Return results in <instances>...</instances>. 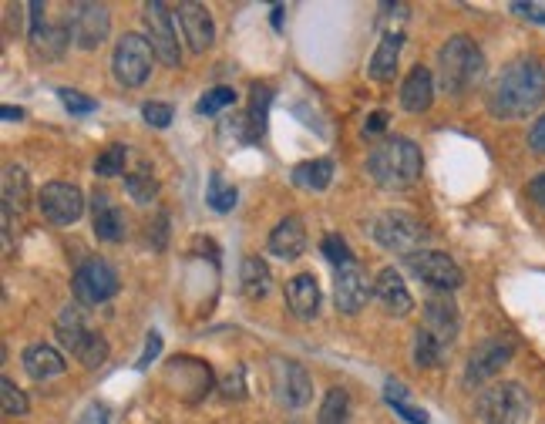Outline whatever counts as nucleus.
Returning a JSON list of instances; mask_svg holds the SVG:
<instances>
[{
  "label": "nucleus",
  "instance_id": "nucleus-1",
  "mask_svg": "<svg viewBox=\"0 0 545 424\" xmlns=\"http://www.w3.org/2000/svg\"><path fill=\"white\" fill-rule=\"evenodd\" d=\"M545 101V64L519 58L492 81L488 108L495 118H529Z\"/></svg>",
  "mask_w": 545,
  "mask_h": 424
},
{
  "label": "nucleus",
  "instance_id": "nucleus-2",
  "mask_svg": "<svg viewBox=\"0 0 545 424\" xmlns=\"http://www.w3.org/2000/svg\"><path fill=\"white\" fill-rule=\"evenodd\" d=\"M421 169H424L421 149L411 138H401V135L384 138V142L367 155V172H371V179L387 192L411 189L414 182L421 179Z\"/></svg>",
  "mask_w": 545,
  "mask_h": 424
},
{
  "label": "nucleus",
  "instance_id": "nucleus-3",
  "mask_svg": "<svg viewBox=\"0 0 545 424\" xmlns=\"http://www.w3.org/2000/svg\"><path fill=\"white\" fill-rule=\"evenodd\" d=\"M438 71H441V88L448 95H461V91L475 88L485 75V54L468 34H455L438 54Z\"/></svg>",
  "mask_w": 545,
  "mask_h": 424
},
{
  "label": "nucleus",
  "instance_id": "nucleus-4",
  "mask_svg": "<svg viewBox=\"0 0 545 424\" xmlns=\"http://www.w3.org/2000/svg\"><path fill=\"white\" fill-rule=\"evenodd\" d=\"M478 414L485 424H529L532 418V398L522 384L502 381L495 387H488L478 401Z\"/></svg>",
  "mask_w": 545,
  "mask_h": 424
},
{
  "label": "nucleus",
  "instance_id": "nucleus-5",
  "mask_svg": "<svg viewBox=\"0 0 545 424\" xmlns=\"http://www.w3.org/2000/svg\"><path fill=\"white\" fill-rule=\"evenodd\" d=\"M371 236L387 253L414 256L424 250L428 229H424L414 216H408V212H381V216L371 223Z\"/></svg>",
  "mask_w": 545,
  "mask_h": 424
},
{
  "label": "nucleus",
  "instance_id": "nucleus-6",
  "mask_svg": "<svg viewBox=\"0 0 545 424\" xmlns=\"http://www.w3.org/2000/svg\"><path fill=\"white\" fill-rule=\"evenodd\" d=\"M152 58H155V51L142 34H125V38L115 44V54H112L115 81L122 88L145 85L152 75Z\"/></svg>",
  "mask_w": 545,
  "mask_h": 424
},
{
  "label": "nucleus",
  "instance_id": "nucleus-7",
  "mask_svg": "<svg viewBox=\"0 0 545 424\" xmlns=\"http://www.w3.org/2000/svg\"><path fill=\"white\" fill-rule=\"evenodd\" d=\"M145 41L152 44L155 58H159L165 68H179L182 51H179V34H175V17L169 14V7L162 0H152L145 4Z\"/></svg>",
  "mask_w": 545,
  "mask_h": 424
},
{
  "label": "nucleus",
  "instance_id": "nucleus-8",
  "mask_svg": "<svg viewBox=\"0 0 545 424\" xmlns=\"http://www.w3.org/2000/svg\"><path fill=\"white\" fill-rule=\"evenodd\" d=\"M404 266H408L421 283H428V287H434L438 293H455L458 287H465V273H461V266L451 260L448 253L421 250L414 256H404Z\"/></svg>",
  "mask_w": 545,
  "mask_h": 424
},
{
  "label": "nucleus",
  "instance_id": "nucleus-9",
  "mask_svg": "<svg viewBox=\"0 0 545 424\" xmlns=\"http://www.w3.org/2000/svg\"><path fill=\"white\" fill-rule=\"evenodd\" d=\"M71 290H75V300L85 303V307H98V303L112 300L118 293V273L112 270V263L91 256L75 270V280H71Z\"/></svg>",
  "mask_w": 545,
  "mask_h": 424
},
{
  "label": "nucleus",
  "instance_id": "nucleus-10",
  "mask_svg": "<svg viewBox=\"0 0 545 424\" xmlns=\"http://www.w3.org/2000/svg\"><path fill=\"white\" fill-rule=\"evenodd\" d=\"M68 31H71V41L78 44L81 51H95L98 44L108 41V31H112V17H108V7L105 4H71L68 11Z\"/></svg>",
  "mask_w": 545,
  "mask_h": 424
},
{
  "label": "nucleus",
  "instance_id": "nucleus-11",
  "mask_svg": "<svg viewBox=\"0 0 545 424\" xmlns=\"http://www.w3.org/2000/svg\"><path fill=\"white\" fill-rule=\"evenodd\" d=\"M38 209L48 223L71 226L78 223L81 212H85V196H81V189L71 186V182H48V186L38 192Z\"/></svg>",
  "mask_w": 545,
  "mask_h": 424
},
{
  "label": "nucleus",
  "instance_id": "nucleus-12",
  "mask_svg": "<svg viewBox=\"0 0 545 424\" xmlns=\"http://www.w3.org/2000/svg\"><path fill=\"white\" fill-rule=\"evenodd\" d=\"M512 354H515L512 340H505V337H488V340H482V344L471 350V357H468L465 384L468 387L485 384L488 377H495L508 361H512Z\"/></svg>",
  "mask_w": 545,
  "mask_h": 424
},
{
  "label": "nucleus",
  "instance_id": "nucleus-13",
  "mask_svg": "<svg viewBox=\"0 0 545 424\" xmlns=\"http://www.w3.org/2000/svg\"><path fill=\"white\" fill-rule=\"evenodd\" d=\"M273 391L280 404L286 408H303L313 398V381L307 374V367L297 361H276L273 367Z\"/></svg>",
  "mask_w": 545,
  "mask_h": 424
},
{
  "label": "nucleus",
  "instance_id": "nucleus-14",
  "mask_svg": "<svg viewBox=\"0 0 545 424\" xmlns=\"http://www.w3.org/2000/svg\"><path fill=\"white\" fill-rule=\"evenodd\" d=\"M175 21L182 27V38H186L189 51H209L212 41H216V24H212V14L206 11L196 0H186V4H179V11H175Z\"/></svg>",
  "mask_w": 545,
  "mask_h": 424
},
{
  "label": "nucleus",
  "instance_id": "nucleus-15",
  "mask_svg": "<svg viewBox=\"0 0 545 424\" xmlns=\"http://www.w3.org/2000/svg\"><path fill=\"white\" fill-rule=\"evenodd\" d=\"M31 44H34V51L41 54V58H61L64 51H68V44H71V31H68V24L64 27H51L48 21H44V4L41 0H34L31 7Z\"/></svg>",
  "mask_w": 545,
  "mask_h": 424
},
{
  "label": "nucleus",
  "instance_id": "nucleus-16",
  "mask_svg": "<svg viewBox=\"0 0 545 424\" xmlns=\"http://www.w3.org/2000/svg\"><path fill=\"white\" fill-rule=\"evenodd\" d=\"M458 327V307L451 303L448 293H434V297L424 300V330L441 347H451V340L458 337Z\"/></svg>",
  "mask_w": 545,
  "mask_h": 424
},
{
  "label": "nucleus",
  "instance_id": "nucleus-17",
  "mask_svg": "<svg viewBox=\"0 0 545 424\" xmlns=\"http://www.w3.org/2000/svg\"><path fill=\"white\" fill-rule=\"evenodd\" d=\"M374 297V283L367 280L357 266H347V270H337L334 280V300L340 313H360L367 307V300Z\"/></svg>",
  "mask_w": 545,
  "mask_h": 424
},
{
  "label": "nucleus",
  "instance_id": "nucleus-18",
  "mask_svg": "<svg viewBox=\"0 0 545 424\" xmlns=\"http://www.w3.org/2000/svg\"><path fill=\"white\" fill-rule=\"evenodd\" d=\"M58 340L71 357H78L85 367H101L108 361V344L101 334H91L88 327H58Z\"/></svg>",
  "mask_w": 545,
  "mask_h": 424
},
{
  "label": "nucleus",
  "instance_id": "nucleus-19",
  "mask_svg": "<svg viewBox=\"0 0 545 424\" xmlns=\"http://www.w3.org/2000/svg\"><path fill=\"white\" fill-rule=\"evenodd\" d=\"M374 297L381 300V307L391 313V317H408V313L414 310V297L408 293V287H404L401 273H397L394 266H387V270L377 273Z\"/></svg>",
  "mask_w": 545,
  "mask_h": 424
},
{
  "label": "nucleus",
  "instance_id": "nucleus-20",
  "mask_svg": "<svg viewBox=\"0 0 545 424\" xmlns=\"http://www.w3.org/2000/svg\"><path fill=\"white\" fill-rule=\"evenodd\" d=\"M303 250H307V226H303L300 216H286L283 223H276L270 233V253L280 256V260H300Z\"/></svg>",
  "mask_w": 545,
  "mask_h": 424
},
{
  "label": "nucleus",
  "instance_id": "nucleus-21",
  "mask_svg": "<svg viewBox=\"0 0 545 424\" xmlns=\"http://www.w3.org/2000/svg\"><path fill=\"white\" fill-rule=\"evenodd\" d=\"M91 226H95L98 239H105V243H122L125 229H128L125 212L108 196H98V192H95V199H91Z\"/></svg>",
  "mask_w": 545,
  "mask_h": 424
},
{
  "label": "nucleus",
  "instance_id": "nucleus-22",
  "mask_svg": "<svg viewBox=\"0 0 545 424\" xmlns=\"http://www.w3.org/2000/svg\"><path fill=\"white\" fill-rule=\"evenodd\" d=\"M431 101H434V75L424 64H418V68H411V75L404 78L401 85V108L411 115H421L431 108Z\"/></svg>",
  "mask_w": 545,
  "mask_h": 424
},
{
  "label": "nucleus",
  "instance_id": "nucleus-23",
  "mask_svg": "<svg viewBox=\"0 0 545 424\" xmlns=\"http://www.w3.org/2000/svg\"><path fill=\"white\" fill-rule=\"evenodd\" d=\"M286 307H290L297 317L310 320L317 317L320 310V287H317V276L313 273H300L286 283Z\"/></svg>",
  "mask_w": 545,
  "mask_h": 424
},
{
  "label": "nucleus",
  "instance_id": "nucleus-24",
  "mask_svg": "<svg viewBox=\"0 0 545 424\" xmlns=\"http://www.w3.org/2000/svg\"><path fill=\"white\" fill-rule=\"evenodd\" d=\"M64 357L54 350L51 344H31L24 350V371L34 377V381H48V377H61L64 374Z\"/></svg>",
  "mask_w": 545,
  "mask_h": 424
},
{
  "label": "nucleus",
  "instance_id": "nucleus-25",
  "mask_svg": "<svg viewBox=\"0 0 545 424\" xmlns=\"http://www.w3.org/2000/svg\"><path fill=\"white\" fill-rule=\"evenodd\" d=\"M239 287H243L249 300H263L273 287L270 266H266L260 256H246L243 266H239Z\"/></svg>",
  "mask_w": 545,
  "mask_h": 424
},
{
  "label": "nucleus",
  "instance_id": "nucleus-26",
  "mask_svg": "<svg viewBox=\"0 0 545 424\" xmlns=\"http://www.w3.org/2000/svg\"><path fill=\"white\" fill-rule=\"evenodd\" d=\"M249 115L243 122H236V132L246 125V142H256L266 132V112H270V101H273V88L270 85H253V95H249Z\"/></svg>",
  "mask_w": 545,
  "mask_h": 424
},
{
  "label": "nucleus",
  "instance_id": "nucleus-27",
  "mask_svg": "<svg viewBox=\"0 0 545 424\" xmlns=\"http://www.w3.org/2000/svg\"><path fill=\"white\" fill-rule=\"evenodd\" d=\"M401 34H384L371 58V78L374 81H391L397 75V61H401Z\"/></svg>",
  "mask_w": 545,
  "mask_h": 424
},
{
  "label": "nucleus",
  "instance_id": "nucleus-28",
  "mask_svg": "<svg viewBox=\"0 0 545 424\" xmlns=\"http://www.w3.org/2000/svg\"><path fill=\"white\" fill-rule=\"evenodd\" d=\"M334 182V162L330 159H313V162H300L293 169V186L307 189V192H323Z\"/></svg>",
  "mask_w": 545,
  "mask_h": 424
},
{
  "label": "nucleus",
  "instance_id": "nucleus-29",
  "mask_svg": "<svg viewBox=\"0 0 545 424\" xmlns=\"http://www.w3.org/2000/svg\"><path fill=\"white\" fill-rule=\"evenodd\" d=\"M31 199V182L21 165H7L4 169V209H24Z\"/></svg>",
  "mask_w": 545,
  "mask_h": 424
},
{
  "label": "nucleus",
  "instance_id": "nucleus-30",
  "mask_svg": "<svg viewBox=\"0 0 545 424\" xmlns=\"http://www.w3.org/2000/svg\"><path fill=\"white\" fill-rule=\"evenodd\" d=\"M347 414H350L347 391L344 387H330V391L323 394V404L317 411V424H347Z\"/></svg>",
  "mask_w": 545,
  "mask_h": 424
},
{
  "label": "nucleus",
  "instance_id": "nucleus-31",
  "mask_svg": "<svg viewBox=\"0 0 545 424\" xmlns=\"http://www.w3.org/2000/svg\"><path fill=\"white\" fill-rule=\"evenodd\" d=\"M236 199H239V192L236 186H229V182L223 179V175H209V186H206V202L216 212H229L236 206Z\"/></svg>",
  "mask_w": 545,
  "mask_h": 424
},
{
  "label": "nucleus",
  "instance_id": "nucleus-32",
  "mask_svg": "<svg viewBox=\"0 0 545 424\" xmlns=\"http://www.w3.org/2000/svg\"><path fill=\"white\" fill-rule=\"evenodd\" d=\"M125 189L135 202H152L159 196V182H155V175L149 172V165H142L138 172L125 175Z\"/></svg>",
  "mask_w": 545,
  "mask_h": 424
},
{
  "label": "nucleus",
  "instance_id": "nucleus-33",
  "mask_svg": "<svg viewBox=\"0 0 545 424\" xmlns=\"http://www.w3.org/2000/svg\"><path fill=\"white\" fill-rule=\"evenodd\" d=\"M441 357H445V347H441L438 340H434L428 330L421 327L418 334H414V364H418V367H438Z\"/></svg>",
  "mask_w": 545,
  "mask_h": 424
},
{
  "label": "nucleus",
  "instance_id": "nucleus-34",
  "mask_svg": "<svg viewBox=\"0 0 545 424\" xmlns=\"http://www.w3.org/2000/svg\"><path fill=\"white\" fill-rule=\"evenodd\" d=\"M320 253H323V260H330V263L337 266V270H347V266H354V253H350L347 239L340 236V233H327V236H323Z\"/></svg>",
  "mask_w": 545,
  "mask_h": 424
},
{
  "label": "nucleus",
  "instance_id": "nucleus-35",
  "mask_svg": "<svg viewBox=\"0 0 545 424\" xmlns=\"http://www.w3.org/2000/svg\"><path fill=\"white\" fill-rule=\"evenodd\" d=\"M125 162H128V149H125V145H108V149L98 155L95 172L101 175V179H112V175H122L125 172Z\"/></svg>",
  "mask_w": 545,
  "mask_h": 424
},
{
  "label": "nucleus",
  "instance_id": "nucleus-36",
  "mask_svg": "<svg viewBox=\"0 0 545 424\" xmlns=\"http://www.w3.org/2000/svg\"><path fill=\"white\" fill-rule=\"evenodd\" d=\"M236 101V91L233 88H226V85H219V88H212L202 95V101L196 105V112L199 115H216V112H223V108H229Z\"/></svg>",
  "mask_w": 545,
  "mask_h": 424
},
{
  "label": "nucleus",
  "instance_id": "nucleus-37",
  "mask_svg": "<svg viewBox=\"0 0 545 424\" xmlns=\"http://www.w3.org/2000/svg\"><path fill=\"white\" fill-rule=\"evenodd\" d=\"M0 404H4V414H27V398L24 391L14 381H0Z\"/></svg>",
  "mask_w": 545,
  "mask_h": 424
},
{
  "label": "nucleus",
  "instance_id": "nucleus-38",
  "mask_svg": "<svg viewBox=\"0 0 545 424\" xmlns=\"http://www.w3.org/2000/svg\"><path fill=\"white\" fill-rule=\"evenodd\" d=\"M61 101H64V108H68L71 115H91L98 108L95 98L81 95V91H71V88H61Z\"/></svg>",
  "mask_w": 545,
  "mask_h": 424
},
{
  "label": "nucleus",
  "instance_id": "nucleus-39",
  "mask_svg": "<svg viewBox=\"0 0 545 424\" xmlns=\"http://www.w3.org/2000/svg\"><path fill=\"white\" fill-rule=\"evenodd\" d=\"M142 118L152 128H169L172 125V105H162V101H149V105H142Z\"/></svg>",
  "mask_w": 545,
  "mask_h": 424
},
{
  "label": "nucleus",
  "instance_id": "nucleus-40",
  "mask_svg": "<svg viewBox=\"0 0 545 424\" xmlns=\"http://www.w3.org/2000/svg\"><path fill=\"white\" fill-rule=\"evenodd\" d=\"M108 421H112V411H108V404L95 401V404H88V408L81 411V418L75 424H108Z\"/></svg>",
  "mask_w": 545,
  "mask_h": 424
},
{
  "label": "nucleus",
  "instance_id": "nucleus-41",
  "mask_svg": "<svg viewBox=\"0 0 545 424\" xmlns=\"http://www.w3.org/2000/svg\"><path fill=\"white\" fill-rule=\"evenodd\" d=\"M391 408H394V414H401L408 424H428V414H424L421 408H414L411 401H394Z\"/></svg>",
  "mask_w": 545,
  "mask_h": 424
},
{
  "label": "nucleus",
  "instance_id": "nucleus-42",
  "mask_svg": "<svg viewBox=\"0 0 545 424\" xmlns=\"http://www.w3.org/2000/svg\"><path fill=\"white\" fill-rule=\"evenodd\" d=\"M159 350H162V337L159 334H149L145 337V350H142V357H138V371H145V367H149L155 357H159Z\"/></svg>",
  "mask_w": 545,
  "mask_h": 424
},
{
  "label": "nucleus",
  "instance_id": "nucleus-43",
  "mask_svg": "<svg viewBox=\"0 0 545 424\" xmlns=\"http://www.w3.org/2000/svg\"><path fill=\"white\" fill-rule=\"evenodd\" d=\"M223 394H226V398H243V394H246V387H243V367H236V371L223 381Z\"/></svg>",
  "mask_w": 545,
  "mask_h": 424
},
{
  "label": "nucleus",
  "instance_id": "nucleus-44",
  "mask_svg": "<svg viewBox=\"0 0 545 424\" xmlns=\"http://www.w3.org/2000/svg\"><path fill=\"white\" fill-rule=\"evenodd\" d=\"M529 149L535 155H545V115L529 128Z\"/></svg>",
  "mask_w": 545,
  "mask_h": 424
},
{
  "label": "nucleus",
  "instance_id": "nucleus-45",
  "mask_svg": "<svg viewBox=\"0 0 545 424\" xmlns=\"http://www.w3.org/2000/svg\"><path fill=\"white\" fill-rule=\"evenodd\" d=\"M58 327H85V313H81V307H64L58 317Z\"/></svg>",
  "mask_w": 545,
  "mask_h": 424
},
{
  "label": "nucleus",
  "instance_id": "nucleus-46",
  "mask_svg": "<svg viewBox=\"0 0 545 424\" xmlns=\"http://www.w3.org/2000/svg\"><path fill=\"white\" fill-rule=\"evenodd\" d=\"M387 128V112H374L371 118H367V125H364V135H381Z\"/></svg>",
  "mask_w": 545,
  "mask_h": 424
},
{
  "label": "nucleus",
  "instance_id": "nucleus-47",
  "mask_svg": "<svg viewBox=\"0 0 545 424\" xmlns=\"http://www.w3.org/2000/svg\"><path fill=\"white\" fill-rule=\"evenodd\" d=\"M529 196L535 199V206H542V209H545V172L529 186Z\"/></svg>",
  "mask_w": 545,
  "mask_h": 424
},
{
  "label": "nucleus",
  "instance_id": "nucleus-48",
  "mask_svg": "<svg viewBox=\"0 0 545 424\" xmlns=\"http://www.w3.org/2000/svg\"><path fill=\"white\" fill-rule=\"evenodd\" d=\"M512 11L515 14H529V21L545 24V11H539V7H532V4H512Z\"/></svg>",
  "mask_w": 545,
  "mask_h": 424
},
{
  "label": "nucleus",
  "instance_id": "nucleus-49",
  "mask_svg": "<svg viewBox=\"0 0 545 424\" xmlns=\"http://www.w3.org/2000/svg\"><path fill=\"white\" fill-rule=\"evenodd\" d=\"M0 115H4V122H21V118H24L21 108H11V105H4V112H0Z\"/></svg>",
  "mask_w": 545,
  "mask_h": 424
},
{
  "label": "nucleus",
  "instance_id": "nucleus-50",
  "mask_svg": "<svg viewBox=\"0 0 545 424\" xmlns=\"http://www.w3.org/2000/svg\"><path fill=\"white\" fill-rule=\"evenodd\" d=\"M273 27H276V31L283 27V7H273Z\"/></svg>",
  "mask_w": 545,
  "mask_h": 424
}]
</instances>
